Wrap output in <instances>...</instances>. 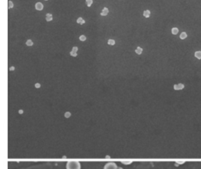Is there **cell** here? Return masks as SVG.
<instances>
[{
	"instance_id": "cell-23",
	"label": "cell",
	"mask_w": 201,
	"mask_h": 169,
	"mask_svg": "<svg viewBox=\"0 0 201 169\" xmlns=\"http://www.w3.org/2000/svg\"><path fill=\"white\" fill-rule=\"evenodd\" d=\"M10 71H14L15 70V68L13 67V66H12V67L10 68Z\"/></svg>"
},
{
	"instance_id": "cell-20",
	"label": "cell",
	"mask_w": 201,
	"mask_h": 169,
	"mask_svg": "<svg viewBox=\"0 0 201 169\" xmlns=\"http://www.w3.org/2000/svg\"><path fill=\"white\" fill-rule=\"evenodd\" d=\"M72 51H74V52L77 53V51H78V47H77V46H73V47H72Z\"/></svg>"
},
{
	"instance_id": "cell-19",
	"label": "cell",
	"mask_w": 201,
	"mask_h": 169,
	"mask_svg": "<svg viewBox=\"0 0 201 169\" xmlns=\"http://www.w3.org/2000/svg\"><path fill=\"white\" fill-rule=\"evenodd\" d=\"M8 3H9V7H9V9L13 8V2H12L11 1H9Z\"/></svg>"
},
{
	"instance_id": "cell-5",
	"label": "cell",
	"mask_w": 201,
	"mask_h": 169,
	"mask_svg": "<svg viewBox=\"0 0 201 169\" xmlns=\"http://www.w3.org/2000/svg\"><path fill=\"white\" fill-rule=\"evenodd\" d=\"M193 57H194L196 59L201 60V51H195Z\"/></svg>"
},
{
	"instance_id": "cell-13",
	"label": "cell",
	"mask_w": 201,
	"mask_h": 169,
	"mask_svg": "<svg viewBox=\"0 0 201 169\" xmlns=\"http://www.w3.org/2000/svg\"><path fill=\"white\" fill-rule=\"evenodd\" d=\"M108 44L111 45V46H113V45L115 44V41L114 40H112V39H110V40H108Z\"/></svg>"
},
{
	"instance_id": "cell-24",
	"label": "cell",
	"mask_w": 201,
	"mask_h": 169,
	"mask_svg": "<svg viewBox=\"0 0 201 169\" xmlns=\"http://www.w3.org/2000/svg\"><path fill=\"white\" fill-rule=\"evenodd\" d=\"M35 87H37V88L40 87V84H35Z\"/></svg>"
},
{
	"instance_id": "cell-15",
	"label": "cell",
	"mask_w": 201,
	"mask_h": 169,
	"mask_svg": "<svg viewBox=\"0 0 201 169\" xmlns=\"http://www.w3.org/2000/svg\"><path fill=\"white\" fill-rule=\"evenodd\" d=\"M26 45L28 46H31L33 45V42L31 40H28L26 42Z\"/></svg>"
},
{
	"instance_id": "cell-25",
	"label": "cell",
	"mask_w": 201,
	"mask_h": 169,
	"mask_svg": "<svg viewBox=\"0 0 201 169\" xmlns=\"http://www.w3.org/2000/svg\"><path fill=\"white\" fill-rule=\"evenodd\" d=\"M117 169H123V168H122V167H118V168H117Z\"/></svg>"
},
{
	"instance_id": "cell-22",
	"label": "cell",
	"mask_w": 201,
	"mask_h": 169,
	"mask_svg": "<svg viewBox=\"0 0 201 169\" xmlns=\"http://www.w3.org/2000/svg\"><path fill=\"white\" fill-rule=\"evenodd\" d=\"M70 116H71V114H70V113H65V117H69Z\"/></svg>"
},
{
	"instance_id": "cell-17",
	"label": "cell",
	"mask_w": 201,
	"mask_h": 169,
	"mask_svg": "<svg viewBox=\"0 0 201 169\" xmlns=\"http://www.w3.org/2000/svg\"><path fill=\"white\" fill-rule=\"evenodd\" d=\"M69 54H70V55L72 56V57H76V56H77V53L74 52V51H72Z\"/></svg>"
},
{
	"instance_id": "cell-6",
	"label": "cell",
	"mask_w": 201,
	"mask_h": 169,
	"mask_svg": "<svg viewBox=\"0 0 201 169\" xmlns=\"http://www.w3.org/2000/svg\"><path fill=\"white\" fill-rule=\"evenodd\" d=\"M178 32H179V28H177V27H174V28H171V34L174 35V36L178 35Z\"/></svg>"
},
{
	"instance_id": "cell-14",
	"label": "cell",
	"mask_w": 201,
	"mask_h": 169,
	"mask_svg": "<svg viewBox=\"0 0 201 169\" xmlns=\"http://www.w3.org/2000/svg\"><path fill=\"white\" fill-rule=\"evenodd\" d=\"M86 37L85 36H83V35H82V36H79V40H80V41L84 42V41H86Z\"/></svg>"
},
{
	"instance_id": "cell-11",
	"label": "cell",
	"mask_w": 201,
	"mask_h": 169,
	"mask_svg": "<svg viewBox=\"0 0 201 169\" xmlns=\"http://www.w3.org/2000/svg\"><path fill=\"white\" fill-rule=\"evenodd\" d=\"M150 14H151V12L149 11V10H145V11H144V13H143V15H144V17H150Z\"/></svg>"
},
{
	"instance_id": "cell-2",
	"label": "cell",
	"mask_w": 201,
	"mask_h": 169,
	"mask_svg": "<svg viewBox=\"0 0 201 169\" xmlns=\"http://www.w3.org/2000/svg\"><path fill=\"white\" fill-rule=\"evenodd\" d=\"M118 167H117L116 164L113 162H109L107 163V164L105 165L104 169H117Z\"/></svg>"
},
{
	"instance_id": "cell-3",
	"label": "cell",
	"mask_w": 201,
	"mask_h": 169,
	"mask_svg": "<svg viewBox=\"0 0 201 169\" xmlns=\"http://www.w3.org/2000/svg\"><path fill=\"white\" fill-rule=\"evenodd\" d=\"M185 87V85L184 84H182V83H179V84H177L174 85V89H175V90H183Z\"/></svg>"
},
{
	"instance_id": "cell-1",
	"label": "cell",
	"mask_w": 201,
	"mask_h": 169,
	"mask_svg": "<svg viewBox=\"0 0 201 169\" xmlns=\"http://www.w3.org/2000/svg\"><path fill=\"white\" fill-rule=\"evenodd\" d=\"M67 169H80V163L77 161H69L66 164Z\"/></svg>"
},
{
	"instance_id": "cell-10",
	"label": "cell",
	"mask_w": 201,
	"mask_h": 169,
	"mask_svg": "<svg viewBox=\"0 0 201 169\" xmlns=\"http://www.w3.org/2000/svg\"><path fill=\"white\" fill-rule=\"evenodd\" d=\"M142 51H143V49H142V47H140V46H138L135 50V53L137 54H138V55H140V54H142Z\"/></svg>"
},
{
	"instance_id": "cell-12",
	"label": "cell",
	"mask_w": 201,
	"mask_h": 169,
	"mask_svg": "<svg viewBox=\"0 0 201 169\" xmlns=\"http://www.w3.org/2000/svg\"><path fill=\"white\" fill-rule=\"evenodd\" d=\"M76 22H77V23L79 24V25H83V24H85V21L83 20V19H82V17L78 18Z\"/></svg>"
},
{
	"instance_id": "cell-9",
	"label": "cell",
	"mask_w": 201,
	"mask_h": 169,
	"mask_svg": "<svg viewBox=\"0 0 201 169\" xmlns=\"http://www.w3.org/2000/svg\"><path fill=\"white\" fill-rule=\"evenodd\" d=\"M108 13H109V9L105 7L102 11H101V13H100V15L101 16H106V15H108Z\"/></svg>"
},
{
	"instance_id": "cell-4",
	"label": "cell",
	"mask_w": 201,
	"mask_h": 169,
	"mask_svg": "<svg viewBox=\"0 0 201 169\" xmlns=\"http://www.w3.org/2000/svg\"><path fill=\"white\" fill-rule=\"evenodd\" d=\"M188 37H189V35L186 31H181V34H180V36H179V38L181 40H186Z\"/></svg>"
},
{
	"instance_id": "cell-8",
	"label": "cell",
	"mask_w": 201,
	"mask_h": 169,
	"mask_svg": "<svg viewBox=\"0 0 201 169\" xmlns=\"http://www.w3.org/2000/svg\"><path fill=\"white\" fill-rule=\"evenodd\" d=\"M46 22H51V21L53 20V15H52L51 13H46Z\"/></svg>"
},
{
	"instance_id": "cell-18",
	"label": "cell",
	"mask_w": 201,
	"mask_h": 169,
	"mask_svg": "<svg viewBox=\"0 0 201 169\" xmlns=\"http://www.w3.org/2000/svg\"><path fill=\"white\" fill-rule=\"evenodd\" d=\"M121 162L124 164H130V163H132V161H122Z\"/></svg>"
},
{
	"instance_id": "cell-7",
	"label": "cell",
	"mask_w": 201,
	"mask_h": 169,
	"mask_svg": "<svg viewBox=\"0 0 201 169\" xmlns=\"http://www.w3.org/2000/svg\"><path fill=\"white\" fill-rule=\"evenodd\" d=\"M35 9H36L37 10H42L43 9V3H41V2H37L36 4H35Z\"/></svg>"
},
{
	"instance_id": "cell-26",
	"label": "cell",
	"mask_w": 201,
	"mask_h": 169,
	"mask_svg": "<svg viewBox=\"0 0 201 169\" xmlns=\"http://www.w3.org/2000/svg\"><path fill=\"white\" fill-rule=\"evenodd\" d=\"M46 1H47V0H46Z\"/></svg>"
},
{
	"instance_id": "cell-21",
	"label": "cell",
	"mask_w": 201,
	"mask_h": 169,
	"mask_svg": "<svg viewBox=\"0 0 201 169\" xmlns=\"http://www.w3.org/2000/svg\"><path fill=\"white\" fill-rule=\"evenodd\" d=\"M185 162V161H177L176 163H178V164H184V163Z\"/></svg>"
},
{
	"instance_id": "cell-16",
	"label": "cell",
	"mask_w": 201,
	"mask_h": 169,
	"mask_svg": "<svg viewBox=\"0 0 201 169\" xmlns=\"http://www.w3.org/2000/svg\"><path fill=\"white\" fill-rule=\"evenodd\" d=\"M86 3L87 7H91L93 3V0H86Z\"/></svg>"
}]
</instances>
